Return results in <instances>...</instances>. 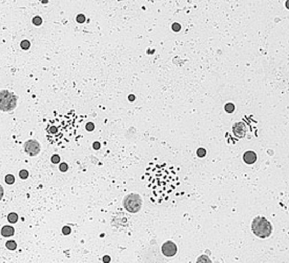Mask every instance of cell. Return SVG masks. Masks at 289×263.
<instances>
[{
    "label": "cell",
    "instance_id": "cell-1",
    "mask_svg": "<svg viewBox=\"0 0 289 263\" xmlns=\"http://www.w3.org/2000/svg\"><path fill=\"white\" fill-rule=\"evenodd\" d=\"M142 179L149 191L150 200L154 204L172 206L182 195L180 177L172 165L166 162H150Z\"/></svg>",
    "mask_w": 289,
    "mask_h": 263
},
{
    "label": "cell",
    "instance_id": "cell-2",
    "mask_svg": "<svg viewBox=\"0 0 289 263\" xmlns=\"http://www.w3.org/2000/svg\"><path fill=\"white\" fill-rule=\"evenodd\" d=\"M79 126L62 118H56L50 120L47 125L46 137L48 142L53 146L65 148L79 141L83 137L79 134Z\"/></svg>",
    "mask_w": 289,
    "mask_h": 263
},
{
    "label": "cell",
    "instance_id": "cell-3",
    "mask_svg": "<svg viewBox=\"0 0 289 263\" xmlns=\"http://www.w3.org/2000/svg\"><path fill=\"white\" fill-rule=\"evenodd\" d=\"M272 229L270 222L264 217H256L252 222L251 230L253 233L261 239L270 237Z\"/></svg>",
    "mask_w": 289,
    "mask_h": 263
},
{
    "label": "cell",
    "instance_id": "cell-4",
    "mask_svg": "<svg viewBox=\"0 0 289 263\" xmlns=\"http://www.w3.org/2000/svg\"><path fill=\"white\" fill-rule=\"evenodd\" d=\"M17 105V97L14 93L8 90L0 91V110L10 112L13 110Z\"/></svg>",
    "mask_w": 289,
    "mask_h": 263
},
{
    "label": "cell",
    "instance_id": "cell-5",
    "mask_svg": "<svg viewBox=\"0 0 289 263\" xmlns=\"http://www.w3.org/2000/svg\"><path fill=\"white\" fill-rule=\"evenodd\" d=\"M142 206V201L137 197H128L124 202V207L128 211L136 213L139 211Z\"/></svg>",
    "mask_w": 289,
    "mask_h": 263
},
{
    "label": "cell",
    "instance_id": "cell-6",
    "mask_svg": "<svg viewBox=\"0 0 289 263\" xmlns=\"http://www.w3.org/2000/svg\"><path fill=\"white\" fill-rule=\"evenodd\" d=\"M24 149V151L30 156H36L41 150V146L36 140L31 139L25 142Z\"/></svg>",
    "mask_w": 289,
    "mask_h": 263
},
{
    "label": "cell",
    "instance_id": "cell-7",
    "mask_svg": "<svg viewBox=\"0 0 289 263\" xmlns=\"http://www.w3.org/2000/svg\"><path fill=\"white\" fill-rule=\"evenodd\" d=\"M162 252L166 257H173L177 253V246L172 241L168 240L162 245Z\"/></svg>",
    "mask_w": 289,
    "mask_h": 263
},
{
    "label": "cell",
    "instance_id": "cell-8",
    "mask_svg": "<svg viewBox=\"0 0 289 263\" xmlns=\"http://www.w3.org/2000/svg\"><path fill=\"white\" fill-rule=\"evenodd\" d=\"M243 159L247 164H252L257 161V154L253 151H246L243 155Z\"/></svg>",
    "mask_w": 289,
    "mask_h": 263
},
{
    "label": "cell",
    "instance_id": "cell-9",
    "mask_svg": "<svg viewBox=\"0 0 289 263\" xmlns=\"http://www.w3.org/2000/svg\"><path fill=\"white\" fill-rule=\"evenodd\" d=\"M233 132L235 135L238 138H242L245 135V133L246 132L245 127L242 123L238 122L236 125L233 128Z\"/></svg>",
    "mask_w": 289,
    "mask_h": 263
},
{
    "label": "cell",
    "instance_id": "cell-10",
    "mask_svg": "<svg viewBox=\"0 0 289 263\" xmlns=\"http://www.w3.org/2000/svg\"><path fill=\"white\" fill-rule=\"evenodd\" d=\"M15 233L14 228L9 225H5L1 230V234L4 237H9L14 235Z\"/></svg>",
    "mask_w": 289,
    "mask_h": 263
},
{
    "label": "cell",
    "instance_id": "cell-11",
    "mask_svg": "<svg viewBox=\"0 0 289 263\" xmlns=\"http://www.w3.org/2000/svg\"><path fill=\"white\" fill-rule=\"evenodd\" d=\"M8 220L10 223L15 224L18 220V215L15 212H11L8 215Z\"/></svg>",
    "mask_w": 289,
    "mask_h": 263
},
{
    "label": "cell",
    "instance_id": "cell-12",
    "mask_svg": "<svg viewBox=\"0 0 289 263\" xmlns=\"http://www.w3.org/2000/svg\"><path fill=\"white\" fill-rule=\"evenodd\" d=\"M196 263H212V262L208 256L202 255L198 257Z\"/></svg>",
    "mask_w": 289,
    "mask_h": 263
},
{
    "label": "cell",
    "instance_id": "cell-13",
    "mask_svg": "<svg viewBox=\"0 0 289 263\" xmlns=\"http://www.w3.org/2000/svg\"><path fill=\"white\" fill-rule=\"evenodd\" d=\"M5 246L8 249L10 250H15L17 248V244L13 240H10L6 242Z\"/></svg>",
    "mask_w": 289,
    "mask_h": 263
},
{
    "label": "cell",
    "instance_id": "cell-14",
    "mask_svg": "<svg viewBox=\"0 0 289 263\" xmlns=\"http://www.w3.org/2000/svg\"><path fill=\"white\" fill-rule=\"evenodd\" d=\"M225 110L228 113H232L235 110V106L232 103H228L226 104L224 107Z\"/></svg>",
    "mask_w": 289,
    "mask_h": 263
},
{
    "label": "cell",
    "instance_id": "cell-15",
    "mask_svg": "<svg viewBox=\"0 0 289 263\" xmlns=\"http://www.w3.org/2000/svg\"><path fill=\"white\" fill-rule=\"evenodd\" d=\"M20 47L24 50H27L31 47V42L28 40H23L20 44Z\"/></svg>",
    "mask_w": 289,
    "mask_h": 263
},
{
    "label": "cell",
    "instance_id": "cell-16",
    "mask_svg": "<svg viewBox=\"0 0 289 263\" xmlns=\"http://www.w3.org/2000/svg\"><path fill=\"white\" fill-rule=\"evenodd\" d=\"M5 181L8 184H13L15 182V177L12 174H8L5 176Z\"/></svg>",
    "mask_w": 289,
    "mask_h": 263
},
{
    "label": "cell",
    "instance_id": "cell-17",
    "mask_svg": "<svg viewBox=\"0 0 289 263\" xmlns=\"http://www.w3.org/2000/svg\"><path fill=\"white\" fill-rule=\"evenodd\" d=\"M32 23L35 26H40L42 23V18L40 16H36L32 19Z\"/></svg>",
    "mask_w": 289,
    "mask_h": 263
},
{
    "label": "cell",
    "instance_id": "cell-18",
    "mask_svg": "<svg viewBox=\"0 0 289 263\" xmlns=\"http://www.w3.org/2000/svg\"><path fill=\"white\" fill-rule=\"evenodd\" d=\"M19 177L22 179H26L28 177L29 173L28 172L26 169L21 170L19 172Z\"/></svg>",
    "mask_w": 289,
    "mask_h": 263
},
{
    "label": "cell",
    "instance_id": "cell-19",
    "mask_svg": "<svg viewBox=\"0 0 289 263\" xmlns=\"http://www.w3.org/2000/svg\"><path fill=\"white\" fill-rule=\"evenodd\" d=\"M196 154L199 157H203L206 155V150L205 148H199L196 150Z\"/></svg>",
    "mask_w": 289,
    "mask_h": 263
},
{
    "label": "cell",
    "instance_id": "cell-20",
    "mask_svg": "<svg viewBox=\"0 0 289 263\" xmlns=\"http://www.w3.org/2000/svg\"><path fill=\"white\" fill-rule=\"evenodd\" d=\"M181 28V24L177 22H175L172 24V29L175 32H178Z\"/></svg>",
    "mask_w": 289,
    "mask_h": 263
},
{
    "label": "cell",
    "instance_id": "cell-21",
    "mask_svg": "<svg viewBox=\"0 0 289 263\" xmlns=\"http://www.w3.org/2000/svg\"><path fill=\"white\" fill-rule=\"evenodd\" d=\"M76 20L78 23H84L85 20V15L83 14H78L76 17Z\"/></svg>",
    "mask_w": 289,
    "mask_h": 263
},
{
    "label": "cell",
    "instance_id": "cell-22",
    "mask_svg": "<svg viewBox=\"0 0 289 263\" xmlns=\"http://www.w3.org/2000/svg\"><path fill=\"white\" fill-rule=\"evenodd\" d=\"M62 232H63V234H65V235H68L71 232V229H70V227H68V226H65L62 229Z\"/></svg>",
    "mask_w": 289,
    "mask_h": 263
},
{
    "label": "cell",
    "instance_id": "cell-23",
    "mask_svg": "<svg viewBox=\"0 0 289 263\" xmlns=\"http://www.w3.org/2000/svg\"><path fill=\"white\" fill-rule=\"evenodd\" d=\"M51 161H52V162H53L54 164L58 163L59 161V156L57 155L53 156L52 157H51Z\"/></svg>",
    "mask_w": 289,
    "mask_h": 263
},
{
    "label": "cell",
    "instance_id": "cell-24",
    "mask_svg": "<svg viewBox=\"0 0 289 263\" xmlns=\"http://www.w3.org/2000/svg\"><path fill=\"white\" fill-rule=\"evenodd\" d=\"M4 188L2 187V186L1 185H0V200L2 199V197L4 196Z\"/></svg>",
    "mask_w": 289,
    "mask_h": 263
},
{
    "label": "cell",
    "instance_id": "cell-25",
    "mask_svg": "<svg viewBox=\"0 0 289 263\" xmlns=\"http://www.w3.org/2000/svg\"><path fill=\"white\" fill-rule=\"evenodd\" d=\"M135 96H134L133 94H131V95H129V100H131V101H133V100H135Z\"/></svg>",
    "mask_w": 289,
    "mask_h": 263
}]
</instances>
